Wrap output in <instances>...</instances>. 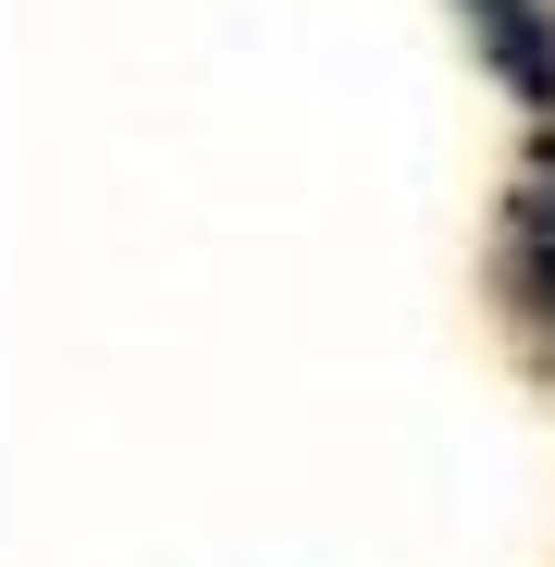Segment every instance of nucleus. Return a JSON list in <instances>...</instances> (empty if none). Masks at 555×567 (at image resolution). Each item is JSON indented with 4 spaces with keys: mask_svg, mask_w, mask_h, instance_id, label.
<instances>
[{
    "mask_svg": "<svg viewBox=\"0 0 555 567\" xmlns=\"http://www.w3.org/2000/svg\"><path fill=\"white\" fill-rule=\"evenodd\" d=\"M482 309L506 321L518 358L555 370V136H518L494 223H482Z\"/></svg>",
    "mask_w": 555,
    "mask_h": 567,
    "instance_id": "1",
    "label": "nucleus"
},
{
    "mask_svg": "<svg viewBox=\"0 0 555 567\" xmlns=\"http://www.w3.org/2000/svg\"><path fill=\"white\" fill-rule=\"evenodd\" d=\"M444 13H456V50L482 62V86L531 136H555V0H444Z\"/></svg>",
    "mask_w": 555,
    "mask_h": 567,
    "instance_id": "2",
    "label": "nucleus"
}]
</instances>
